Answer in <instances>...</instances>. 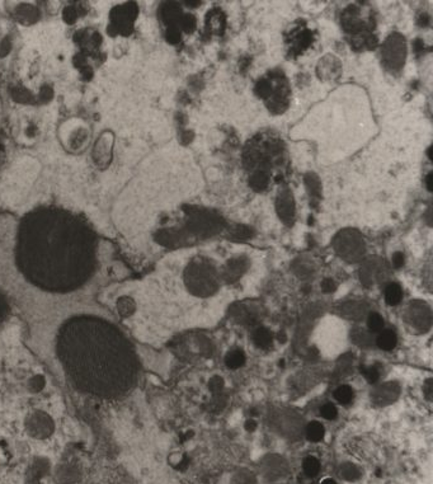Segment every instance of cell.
I'll list each match as a JSON object with an SVG mask.
<instances>
[{
  "label": "cell",
  "mask_w": 433,
  "mask_h": 484,
  "mask_svg": "<svg viewBox=\"0 0 433 484\" xmlns=\"http://www.w3.org/2000/svg\"><path fill=\"white\" fill-rule=\"evenodd\" d=\"M190 226L192 231L197 234L211 233L213 230L217 229L221 224L220 217L209 212V211H197L190 220Z\"/></svg>",
  "instance_id": "obj_8"
},
{
  "label": "cell",
  "mask_w": 433,
  "mask_h": 484,
  "mask_svg": "<svg viewBox=\"0 0 433 484\" xmlns=\"http://www.w3.org/2000/svg\"><path fill=\"white\" fill-rule=\"evenodd\" d=\"M113 134L106 131L99 136V138L95 142V146L93 149V159H94L95 164L101 168H106L107 165L111 163L112 159V149H113Z\"/></svg>",
  "instance_id": "obj_7"
},
{
  "label": "cell",
  "mask_w": 433,
  "mask_h": 484,
  "mask_svg": "<svg viewBox=\"0 0 433 484\" xmlns=\"http://www.w3.org/2000/svg\"><path fill=\"white\" fill-rule=\"evenodd\" d=\"M403 291L398 283H390L385 290V300L389 305H398L402 301Z\"/></svg>",
  "instance_id": "obj_15"
},
{
  "label": "cell",
  "mask_w": 433,
  "mask_h": 484,
  "mask_svg": "<svg viewBox=\"0 0 433 484\" xmlns=\"http://www.w3.org/2000/svg\"><path fill=\"white\" fill-rule=\"evenodd\" d=\"M17 262L20 272L35 285L54 291L72 290L93 274L94 233L69 211L37 208L20 221Z\"/></svg>",
  "instance_id": "obj_1"
},
{
  "label": "cell",
  "mask_w": 433,
  "mask_h": 484,
  "mask_svg": "<svg viewBox=\"0 0 433 484\" xmlns=\"http://www.w3.org/2000/svg\"><path fill=\"white\" fill-rule=\"evenodd\" d=\"M363 375H364V378L367 379V380L370 381L371 384L376 383V381L379 380V378H380V372L376 366H371V367H367V369H364Z\"/></svg>",
  "instance_id": "obj_25"
},
{
  "label": "cell",
  "mask_w": 433,
  "mask_h": 484,
  "mask_svg": "<svg viewBox=\"0 0 433 484\" xmlns=\"http://www.w3.org/2000/svg\"><path fill=\"white\" fill-rule=\"evenodd\" d=\"M382 58L389 69H400L405 59V41L400 35H393L387 38L382 47Z\"/></svg>",
  "instance_id": "obj_5"
},
{
  "label": "cell",
  "mask_w": 433,
  "mask_h": 484,
  "mask_svg": "<svg viewBox=\"0 0 433 484\" xmlns=\"http://www.w3.org/2000/svg\"><path fill=\"white\" fill-rule=\"evenodd\" d=\"M325 433L324 426L319 422H310L306 427V436L307 440L313 441V442H319L323 440Z\"/></svg>",
  "instance_id": "obj_18"
},
{
  "label": "cell",
  "mask_w": 433,
  "mask_h": 484,
  "mask_svg": "<svg viewBox=\"0 0 433 484\" xmlns=\"http://www.w3.org/2000/svg\"><path fill=\"white\" fill-rule=\"evenodd\" d=\"M276 207L279 211V215L285 222H291L293 220V213H295V205H293V199L290 191H282L277 197V204Z\"/></svg>",
  "instance_id": "obj_10"
},
{
  "label": "cell",
  "mask_w": 433,
  "mask_h": 484,
  "mask_svg": "<svg viewBox=\"0 0 433 484\" xmlns=\"http://www.w3.org/2000/svg\"><path fill=\"white\" fill-rule=\"evenodd\" d=\"M225 362H226V366L229 369H239L245 362V354L241 349H234V351L229 352L226 354Z\"/></svg>",
  "instance_id": "obj_17"
},
{
  "label": "cell",
  "mask_w": 433,
  "mask_h": 484,
  "mask_svg": "<svg viewBox=\"0 0 433 484\" xmlns=\"http://www.w3.org/2000/svg\"><path fill=\"white\" fill-rule=\"evenodd\" d=\"M187 287L197 296L213 295L218 287V277L215 268L207 261H192L184 272Z\"/></svg>",
  "instance_id": "obj_3"
},
{
  "label": "cell",
  "mask_w": 433,
  "mask_h": 484,
  "mask_svg": "<svg viewBox=\"0 0 433 484\" xmlns=\"http://www.w3.org/2000/svg\"><path fill=\"white\" fill-rule=\"evenodd\" d=\"M118 340L116 331H98L79 337L76 342L66 341L61 346V357L65 358L70 374L79 379L80 385L90 386L102 393H113L127 378L124 369L129 367L126 347Z\"/></svg>",
  "instance_id": "obj_2"
},
{
  "label": "cell",
  "mask_w": 433,
  "mask_h": 484,
  "mask_svg": "<svg viewBox=\"0 0 433 484\" xmlns=\"http://www.w3.org/2000/svg\"><path fill=\"white\" fill-rule=\"evenodd\" d=\"M236 238H240V239H243V238H248V236H250V231H249V229H244L243 226H239L238 229H236Z\"/></svg>",
  "instance_id": "obj_29"
},
{
  "label": "cell",
  "mask_w": 433,
  "mask_h": 484,
  "mask_svg": "<svg viewBox=\"0 0 433 484\" xmlns=\"http://www.w3.org/2000/svg\"><path fill=\"white\" fill-rule=\"evenodd\" d=\"M302 468H304V472L306 473L307 476L315 477L319 473V470H320V463L314 456H307L304 460V463H302Z\"/></svg>",
  "instance_id": "obj_21"
},
{
  "label": "cell",
  "mask_w": 433,
  "mask_h": 484,
  "mask_svg": "<svg viewBox=\"0 0 433 484\" xmlns=\"http://www.w3.org/2000/svg\"><path fill=\"white\" fill-rule=\"evenodd\" d=\"M425 392H426V395H427L428 398H431V394H432V383H431V380H428L427 384H426Z\"/></svg>",
  "instance_id": "obj_31"
},
{
  "label": "cell",
  "mask_w": 433,
  "mask_h": 484,
  "mask_svg": "<svg viewBox=\"0 0 433 484\" xmlns=\"http://www.w3.org/2000/svg\"><path fill=\"white\" fill-rule=\"evenodd\" d=\"M253 340H254L255 345L261 347V348H268L272 345V336H271L270 331L263 328V327H261L254 332Z\"/></svg>",
  "instance_id": "obj_16"
},
{
  "label": "cell",
  "mask_w": 433,
  "mask_h": 484,
  "mask_svg": "<svg viewBox=\"0 0 433 484\" xmlns=\"http://www.w3.org/2000/svg\"><path fill=\"white\" fill-rule=\"evenodd\" d=\"M398 395H399V386L396 385V384L389 383L379 386V388L375 390L373 399H375L376 403L379 404H389L391 403V402L395 401L396 398H398Z\"/></svg>",
  "instance_id": "obj_12"
},
{
  "label": "cell",
  "mask_w": 433,
  "mask_h": 484,
  "mask_svg": "<svg viewBox=\"0 0 433 484\" xmlns=\"http://www.w3.org/2000/svg\"><path fill=\"white\" fill-rule=\"evenodd\" d=\"M396 343H398V337H396L395 332L393 331H382L380 332V335L376 338V345L384 351H391L395 348Z\"/></svg>",
  "instance_id": "obj_14"
},
{
  "label": "cell",
  "mask_w": 433,
  "mask_h": 484,
  "mask_svg": "<svg viewBox=\"0 0 433 484\" xmlns=\"http://www.w3.org/2000/svg\"><path fill=\"white\" fill-rule=\"evenodd\" d=\"M334 249L341 258L347 262H357L364 253V242L361 234L353 229H346L334 238Z\"/></svg>",
  "instance_id": "obj_4"
},
{
  "label": "cell",
  "mask_w": 433,
  "mask_h": 484,
  "mask_svg": "<svg viewBox=\"0 0 433 484\" xmlns=\"http://www.w3.org/2000/svg\"><path fill=\"white\" fill-rule=\"evenodd\" d=\"M353 397H355V394H353V389L348 385L339 386L338 389L334 392V398H336V401L342 404L351 403Z\"/></svg>",
  "instance_id": "obj_20"
},
{
  "label": "cell",
  "mask_w": 433,
  "mask_h": 484,
  "mask_svg": "<svg viewBox=\"0 0 433 484\" xmlns=\"http://www.w3.org/2000/svg\"><path fill=\"white\" fill-rule=\"evenodd\" d=\"M367 327L368 331L371 333H377V332H381L382 328H384V319L380 314L377 313H371L367 318Z\"/></svg>",
  "instance_id": "obj_22"
},
{
  "label": "cell",
  "mask_w": 433,
  "mask_h": 484,
  "mask_svg": "<svg viewBox=\"0 0 433 484\" xmlns=\"http://www.w3.org/2000/svg\"><path fill=\"white\" fill-rule=\"evenodd\" d=\"M409 320L416 328L426 331L431 326V311L425 304H412L409 308Z\"/></svg>",
  "instance_id": "obj_9"
},
{
  "label": "cell",
  "mask_w": 433,
  "mask_h": 484,
  "mask_svg": "<svg viewBox=\"0 0 433 484\" xmlns=\"http://www.w3.org/2000/svg\"><path fill=\"white\" fill-rule=\"evenodd\" d=\"M393 263L395 267H402L404 265V256L403 253H395L393 257Z\"/></svg>",
  "instance_id": "obj_28"
},
{
  "label": "cell",
  "mask_w": 433,
  "mask_h": 484,
  "mask_svg": "<svg viewBox=\"0 0 433 484\" xmlns=\"http://www.w3.org/2000/svg\"><path fill=\"white\" fill-rule=\"evenodd\" d=\"M320 484H337L336 482L333 481V479H330V478H327V479H324V481L321 482Z\"/></svg>",
  "instance_id": "obj_32"
},
{
  "label": "cell",
  "mask_w": 433,
  "mask_h": 484,
  "mask_svg": "<svg viewBox=\"0 0 433 484\" xmlns=\"http://www.w3.org/2000/svg\"><path fill=\"white\" fill-rule=\"evenodd\" d=\"M196 26V20L192 15H186L183 18V27L186 31H192Z\"/></svg>",
  "instance_id": "obj_26"
},
{
  "label": "cell",
  "mask_w": 433,
  "mask_h": 484,
  "mask_svg": "<svg viewBox=\"0 0 433 484\" xmlns=\"http://www.w3.org/2000/svg\"><path fill=\"white\" fill-rule=\"evenodd\" d=\"M267 183H268V178L263 172L255 173L254 176L252 177V179H250V185H252L253 188H255V190H263V188L267 186Z\"/></svg>",
  "instance_id": "obj_23"
},
{
  "label": "cell",
  "mask_w": 433,
  "mask_h": 484,
  "mask_svg": "<svg viewBox=\"0 0 433 484\" xmlns=\"http://www.w3.org/2000/svg\"><path fill=\"white\" fill-rule=\"evenodd\" d=\"M61 131L65 133V138H64V144L66 145L68 149H79V147L84 146V141H88V138H89V130L88 127L85 126L84 122L80 121H69L66 122L63 127H61ZM61 138V140H63Z\"/></svg>",
  "instance_id": "obj_6"
},
{
  "label": "cell",
  "mask_w": 433,
  "mask_h": 484,
  "mask_svg": "<svg viewBox=\"0 0 433 484\" xmlns=\"http://www.w3.org/2000/svg\"><path fill=\"white\" fill-rule=\"evenodd\" d=\"M245 270H247V261L243 258L231 260L227 262L226 268H225V277L227 281H234V279H238Z\"/></svg>",
  "instance_id": "obj_13"
},
{
  "label": "cell",
  "mask_w": 433,
  "mask_h": 484,
  "mask_svg": "<svg viewBox=\"0 0 433 484\" xmlns=\"http://www.w3.org/2000/svg\"><path fill=\"white\" fill-rule=\"evenodd\" d=\"M431 181H432V176H428L427 177V183H428V190L430 191H432V186H431Z\"/></svg>",
  "instance_id": "obj_33"
},
{
  "label": "cell",
  "mask_w": 433,
  "mask_h": 484,
  "mask_svg": "<svg viewBox=\"0 0 433 484\" xmlns=\"http://www.w3.org/2000/svg\"><path fill=\"white\" fill-rule=\"evenodd\" d=\"M255 427H257V423H255L253 419H249V421H247V423H245V429H247L248 432H253L255 429Z\"/></svg>",
  "instance_id": "obj_30"
},
{
  "label": "cell",
  "mask_w": 433,
  "mask_h": 484,
  "mask_svg": "<svg viewBox=\"0 0 433 484\" xmlns=\"http://www.w3.org/2000/svg\"><path fill=\"white\" fill-rule=\"evenodd\" d=\"M321 287H323V290H324L325 292H333L334 290H336V285H334V282H333L332 279H325L324 282H323V285H321Z\"/></svg>",
  "instance_id": "obj_27"
},
{
  "label": "cell",
  "mask_w": 433,
  "mask_h": 484,
  "mask_svg": "<svg viewBox=\"0 0 433 484\" xmlns=\"http://www.w3.org/2000/svg\"><path fill=\"white\" fill-rule=\"evenodd\" d=\"M343 314L348 318H352V319H360L364 315V308L362 304L359 303H348L343 306Z\"/></svg>",
  "instance_id": "obj_19"
},
{
  "label": "cell",
  "mask_w": 433,
  "mask_h": 484,
  "mask_svg": "<svg viewBox=\"0 0 433 484\" xmlns=\"http://www.w3.org/2000/svg\"><path fill=\"white\" fill-rule=\"evenodd\" d=\"M320 415H321V417H324L325 419L333 421V419H336L337 418L338 411H337L336 406H333L332 403H327L320 408Z\"/></svg>",
  "instance_id": "obj_24"
},
{
  "label": "cell",
  "mask_w": 433,
  "mask_h": 484,
  "mask_svg": "<svg viewBox=\"0 0 433 484\" xmlns=\"http://www.w3.org/2000/svg\"><path fill=\"white\" fill-rule=\"evenodd\" d=\"M385 272L381 261L368 260L361 268V279L364 283H373Z\"/></svg>",
  "instance_id": "obj_11"
}]
</instances>
